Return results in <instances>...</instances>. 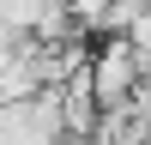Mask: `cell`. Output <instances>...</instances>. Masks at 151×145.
Returning <instances> with one entry per match:
<instances>
[{"mask_svg":"<svg viewBox=\"0 0 151 145\" xmlns=\"http://www.w3.org/2000/svg\"><path fill=\"white\" fill-rule=\"evenodd\" d=\"M139 79H145V60H139V48H133L127 36H103V48H91V60H85V85H91L97 109L127 103Z\"/></svg>","mask_w":151,"mask_h":145,"instance_id":"obj_1","label":"cell"},{"mask_svg":"<svg viewBox=\"0 0 151 145\" xmlns=\"http://www.w3.org/2000/svg\"><path fill=\"white\" fill-rule=\"evenodd\" d=\"M36 12H42V0H0V24H6V30H30V18Z\"/></svg>","mask_w":151,"mask_h":145,"instance_id":"obj_2","label":"cell"},{"mask_svg":"<svg viewBox=\"0 0 151 145\" xmlns=\"http://www.w3.org/2000/svg\"><path fill=\"white\" fill-rule=\"evenodd\" d=\"M121 36H127V42L139 48V60L151 55V0H145V6H139V18H133V24H127V30H121Z\"/></svg>","mask_w":151,"mask_h":145,"instance_id":"obj_3","label":"cell"},{"mask_svg":"<svg viewBox=\"0 0 151 145\" xmlns=\"http://www.w3.org/2000/svg\"><path fill=\"white\" fill-rule=\"evenodd\" d=\"M18 48H24V36H18V30H6V24H0V72H6L12 60H18Z\"/></svg>","mask_w":151,"mask_h":145,"instance_id":"obj_4","label":"cell"},{"mask_svg":"<svg viewBox=\"0 0 151 145\" xmlns=\"http://www.w3.org/2000/svg\"><path fill=\"white\" fill-rule=\"evenodd\" d=\"M145 72H151V55H145Z\"/></svg>","mask_w":151,"mask_h":145,"instance_id":"obj_5","label":"cell"}]
</instances>
